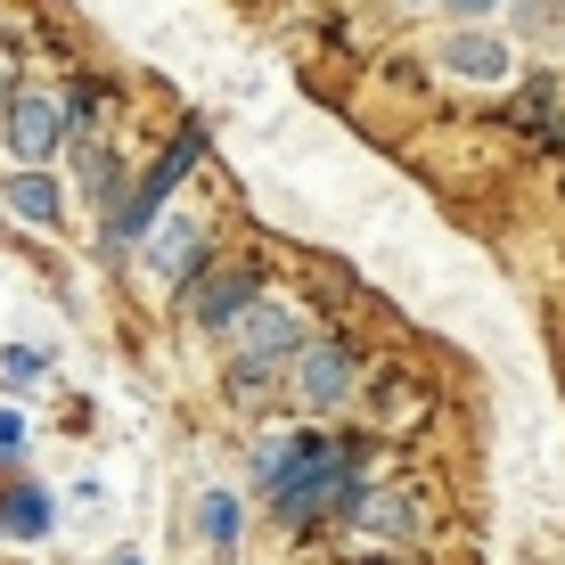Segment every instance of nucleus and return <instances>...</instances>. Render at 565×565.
I'll list each match as a JSON object with an SVG mask.
<instances>
[{
  "mask_svg": "<svg viewBox=\"0 0 565 565\" xmlns=\"http://www.w3.org/2000/svg\"><path fill=\"white\" fill-rule=\"evenodd\" d=\"M198 524H205V541H213V550H238V500H230V492H205Z\"/></svg>",
  "mask_w": 565,
  "mask_h": 565,
  "instance_id": "9b49d317",
  "label": "nucleus"
},
{
  "mask_svg": "<svg viewBox=\"0 0 565 565\" xmlns=\"http://www.w3.org/2000/svg\"><path fill=\"white\" fill-rule=\"evenodd\" d=\"M500 0H443V17H467V25H476V17H492Z\"/></svg>",
  "mask_w": 565,
  "mask_h": 565,
  "instance_id": "ddd939ff",
  "label": "nucleus"
},
{
  "mask_svg": "<svg viewBox=\"0 0 565 565\" xmlns=\"http://www.w3.org/2000/svg\"><path fill=\"white\" fill-rule=\"evenodd\" d=\"M189 164H198V131H189V140H172V148H164V164H156L140 189H124V198L107 205V246H131V238H140V230L156 222V205H164L172 189L189 181Z\"/></svg>",
  "mask_w": 565,
  "mask_h": 565,
  "instance_id": "7ed1b4c3",
  "label": "nucleus"
},
{
  "mask_svg": "<svg viewBox=\"0 0 565 565\" xmlns=\"http://www.w3.org/2000/svg\"><path fill=\"white\" fill-rule=\"evenodd\" d=\"M0 533H25V541H33V533H50V500L33 492V483H17V492L0 500Z\"/></svg>",
  "mask_w": 565,
  "mask_h": 565,
  "instance_id": "9d476101",
  "label": "nucleus"
},
{
  "mask_svg": "<svg viewBox=\"0 0 565 565\" xmlns=\"http://www.w3.org/2000/svg\"><path fill=\"white\" fill-rule=\"evenodd\" d=\"M115 565H140V557H115Z\"/></svg>",
  "mask_w": 565,
  "mask_h": 565,
  "instance_id": "dca6fc26",
  "label": "nucleus"
},
{
  "mask_svg": "<svg viewBox=\"0 0 565 565\" xmlns=\"http://www.w3.org/2000/svg\"><path fill=\"white\" fill-rule=\"evenodd\" d=\"M230 394H238L246 411H255V402H270V361H255V353H238V361H230Z\"/></svg>",
  "mask_w": 565,
  "mask_h": 565,
  "instance_id": "f8f14e48",
  "label": "nucleus"
},
{
  "mask_svg": "<svg viewBox=\"0 0 565 565\" xmlns=\"http://www.w3.org/2000/svg\"><path fill=\"white\" fill-rule=\"evenodd\" d=\"M296 344V303H255V320H246V353L270 361V353H287Z\"/></svg>",
  "mask_w": 565,
  "mask_h": 565,
  "instance_id": "1a4fd4ad",
  "label": "nucleus"
},
{
  "mask_svg": "<svg viewBox=\"0 0 565 565\" xmlns=\"http://www.w3.org/2000/svg\"><path fill=\"white\" fill-rule=\"evenodd\" d=\"M0 131H9L17 164H50V156L66 148L74 115H66V99H57V90H17V99L0 107Z\"/></svg>",
  "mask_w": 565,
  "mask_h": 565,
  "instance_id": "20e7f679",
  "label": "nucleus"
},
{
  "mask_svg": "<svg viewBox=\"0 0 565 565\" xmlns=\"http://www.w3.org/2000/svg\"><path fill=\"white\" fill-rule=\"evenodd\" d=\"M17 451H25V426H17V418H0V459H17Z\"/></svg>",
  "mask_w": 565,
  "mask_h": 565,
  "instance_id": "4468645a",
  "label": "nucleus"
},
{
  "mask_svg": "<svg viewBox=\"0 0 565 565\" xmlns=\"http://www.w3.org/2000/svg\"><path fill=\"white\" fill-rule=\"evenodd\" d=\"M9 205L25 213V222H50V230H57V213H66V198H57V181H50L42 164H25V172L9 181Z\"/></svg>",
  "mask_w": 565,
  "mask_h": 565,
  "instance_id": "6e6552de",
  "label": "nucleus"
},
{
  "mask_svg": "<svg viewBox=\"0 0 565 565\" xmlns=\"http://www.w3.org/2000/svg\"><path fill=\"white\" fill-rule=\"evenodd\" d=\"M246 303H255V270H246V263H230V270H205V263H198V270L181 279V311H189L198 328H230Z\"/></svg>",
  "mask_w": 565,
  "mask_h": 565,
  "instance_id": "39448f33",
  "label": "nucleus"
},
{
  "mask_svg": "<svg viewBox=\"0 0 565 565\" xmlns=\"http://www.w3.org/2000/svg\"><path fill=\"white\" fill-rule=\"evenodd\" d=\"M270 500H279L287 524L353 509V500H361V459H353V443H337V435H296V443L279 451V467H270Z\"/></svg>",
  "mask_w": 565,
  "mask_h": 565,
  "instance_id": "f257e3e1",
  "label": "nucleus"
},
{
  "mask_svg": "<svg viewBox=\"0 0 565 565\" xmlns=\"http://www.w3.org/2000/svg\"><path fill=\"white\" fill-rule=\"evenodd\" d=\"M353 377H361L353 344L320 337V344H296V377H287V394H296V411L328 418V411H337V402H353Z\"/></svg>",
  "mask_w": 565,
  "mask_h": 565,
  "instance_id": "f03ea898",
  "label": "nucleus"
},
{
  "mask_svg": "<svg viewBox=\"0 0 565 565\" xmlns=\"http://www.w3.org/2000/svg\"><path fill=\"white\" fill-rule=\"evenodd\" d=\"M17 99V74H9V50H0V107Z\"/></svg>",
  "mask_w": 565,
  "mask_h": 565,
  "instance_id": "2eb2a0df",
  "label": "nucleus"
},
{
  "mask_svg": "<svg viewBox=\"0 0 565 565\" xmlns=\"http://www.w3.org/2000/svg\"><path fill=\"white\" fill-rule=\"evenodd\" d=\"M443 66L467 74V83H509V74H516V42L467 25V33H451V42H443Z\"/></svg>",
  "mask_w": 565,
  "mask_h": 565,
  "instance_id": "0eeeda50",
  "label": "nucleus"
},
{
  "mask_svg": "<svg viewBox=\"0 0 565 565\" xmlns=\"http://www.w3.org/2000/svg\"><path fill=\"white\" fill-rule=\"evenodd\" d=\"M198 263H205V222H198V213H164V222L148 230V270L181 287Z\"/></svg>",
  "mask_w": 565,
  "mask_h": 565,
  "instance_id": "423d86ee",
  "label": "nucleus"
}]
</instances>
